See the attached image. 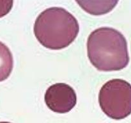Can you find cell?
<instances>
[{"instance_id":"obj_7","label":"cell","mask_w":131,"mask_h":123,"mask_svg":"<svg viewBox=\"0 0 131 123\" xmlns=\"http://www.w3.org/2000/svg\"><path fill=\"white\" fill-rule=\"evenodd\" d=\"M14 0H0V18L7 15L12 10Z\"/></svg>"},{"instance_id":"obj_6","label":"cell","mask_w":131,"mask_h":123,"mask_svg":"<svg viewBox=\"0 0 131 123\" xmlns=\"http://www.w3.org/2000/svg\"><path fill=\"white\" fill-rule=\"evenodd\" d=\"M14 67V58L10 49L0 42V81L10 76Z\"/></svg>"},{"instance_id":"obj_2","label":"cell","mask_w":131,"mask_h":123,"mask_svg":"<svg viewBox=\"0 0 131 123\" xmlns=\"http://www.w3.org/2000/svg\"><path fill=\"white\" fill-rule=\"evenodd\" d=\"M79 32L76 18L61 7L46 9L35 22V36L42 46L50 49L68 47L75 40Z\"/></svg>"},{"instance_id":"obj_1","label":"cell","mask_w":131,"mask_h":123,"mask_svg":"<svg viewBox=\"0 0 131 123\" xmlns=\"http://www.w3.org/2000/svg\"><path fill=\"white\" fill-rule=\"evenodd\" d=\"M87 53L91 64L101 71H116L129 63L127 42L119 31L102 27L93 31L87 40Z\"/></svg>"},{"instance_id":"obj_3","label":"cell","mask_w":131,"mask_h":123,"mask_svg":"<svg viewBox=\"0 0 131 123\" xmlns=\"http://www.w3.org/2000/svg\"><path fill=\"white\" fill-rule=\"evenodd\" d=\"M103 112L115 120L131 114V85L122 79H113L103 85L99 94Z\"/></svg>"},{"instance_id":"obj_5","label":"cell","mask_w":131,"mask_h":123,"mask_svg":"<svg viewBox=\"0 0 131 123\" xmlns=\"http://www.w3.org/2000/svg\"><path fill=\"white\" fill-rule=\"evenodd\" d=\"M83 10L92 15H102L112 11L119 0H75Z\"/></svg>"},{"instance_id":"obj_8","label":"cell","mask_w":131,"mask_h":123,"mask_svg":"<svg viewBox=\"0 0 131 123\" xmlns=\"http://www.w3.org/2000/svg\"><path fill=\"white\" fill-rule=\"evenodd\" d=\"M0 123H11V122H0Z\"/></svg>"},{"instance_id":"obj_4","label":"cell","mask_w":131,"mask_h":123,"mask_svg":"<svg viewBox=\"0 0 131 123\" xmlns=\"http://www.w3.org/2000/svg\"><path fill=\"white\" fill-rule=\"evenodd\" d=\"M47 107L52 111L65 114L75 106L77 96L72 87L64 83H58L50 86L44 97Z\"/></svg>"}]
</instances>
